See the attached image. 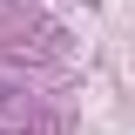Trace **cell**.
<instances>
[{
    "label": "cell",
    "mask_w": 135,
    "mask_h": 135,
    "mask_svg": "<svg viewBox=\"0 0 135 135\" xmlns=\"http://www.w3.org/2000/svg\"><path fill=\"white\" fill-rule=\"evenodd\" d=\"M0 101H7V95H0Z\"/></svg>",
    "instance_id": "obj_1"
}]
</instances>
